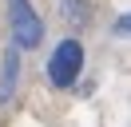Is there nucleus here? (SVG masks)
I'll return each mask as SVG.
<instances>
[{
	"label": "nucleus",
	"instance_id": "7ed1b4c3",
	"mask_svg": "<svg viewBox=\"0 0 131 127\" xmlns=\"http://www.w3.org/2000/svg\"><path fill=\"white\" fill-rule=\"evenodd\" d=\"M88 12H91L88 0H64V16L72 24H88Z\"/></svg>",
	"mask_w": 131,
	"mask_h": 127
},
{
	"label": "nucleus",
	"instance_id": "f03ea898",
	"mask_svg": "<svg viewBox=\"0 0 131 127\" xmlns=\"http://www.w3.org/2000/svg\"><path fill=\"white\" fill-rule=\"evenodd\" d=\"M8 20H12V40L16 48H40L44 40V20L28 0H8Z\"/></svg>",
	"mask_w": 131,
	"mask_h": 127
},
{
	"label": "nucleus",
	"instance_id": "f257e3e1",
	"mask_svg": "<svg viewBox=\"0 0 131 127\" xmlns=\"http://www.w3.org/2000/svg\"><path fill=\"white\" fill-rule=\"evenodd\" d=\"M80 71H83V48H80V40H60V48L48 60V79L56 87H72L75 79H80Z\"/></svg>",
	"mask_w": 131,
	"mask_h": 127
}]
</instances>
